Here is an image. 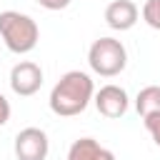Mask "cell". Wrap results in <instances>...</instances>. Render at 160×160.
I'll list each match as a JSON object with an SVG mask.
<instances>
[{
  "instance_id": "cell-12",
  "label": "cell",
  "mask_w": 160,
  "mask_h": 160,
  "mask_svg": "<svg viewBox=\"0 0 160 160\" xmlns=\"http://www.w3.org/2000/svg\"><path fill=\"white\" fill-rule=\"evenodd\" d=\"M10 112H12V108H10V100H8V98L0 92V128H2V125L10 120Z\"/></svg>"
},
{
  "instance_id": "cell-10",
  "label": "cell",
  "mask_w": 160,
  "mask_h": 160,
  "mask_svg": "<svg viewBox=\"0 0 160 160\" xmlns=\"http://www.w3.org/2000/svg\"><path fill=\"white\" fill-rule=\"evenodd\" d=\"M140 15L152 30H160V0H145Z\"/></svg>"
},
{
  "instance_id": "cell-7",
  "label": "cell",
  "mask_w": 160,
  "mask_h": 160,
  "mask_svg": "<svg viewBox=\"0 0 160 160\" xmlns=\"http://www.w3.org/2000/svg\"><path fill=\"white\" fill-rule=\"evenodd\" d=\"M140 18V10L132 0H112L108 8H105V22L108 28L118 30V32H125L130 30Z\"/></svg>"
},
{
  "instance_id": "cell-9",
  "label": "cell",
  "mask_w": 160,
  "mask_h": 160,
  "mask_svg": "<svg viewBox=\"0 0 160 160\" xmlns=\"http://www.w3.org/2000/svg\"><path fill=\"white\" fill-rule=\"evenodd\" d=\"M135 110L140 118H148L152 112H160V85H148L135 98Z\"/></svg>"
},
{
  "instance_id": "cell-13",
  "label": "cell",
  "mask_w": 160,
  "mask_h": 160,
  "mask_svg": "<svg viewBox=\"0 0 160 160\" xmlns=\"http://www.w3.org/2000/svg\"><path fill=\"white\" fill-rule=\"evenodd\" d=\"M45 10H65L70 5V0H38Z\"/></svg>"
},
{
  "instance_id": "cell-2",
  "label": "cell",
  "mask_w": 160,
  "mask_h": 160,
  "mask_svg": "<svg viewBox=\"0 0 160 160\" xmlns=\"http://www.w3.org/2000/svg\"><path fill=\"white\" fill-rule=\"evenodd\" d=\"M0 38H2V42L10 52L25 55V52L35 50V45L40 40V28L25 12L2 10L0 12Z\"/></svg>"
},
{
  "instance_id": "cell-3",
  "label": "cell",
  "mask_w": 160,
  "mask_h": 160,
  "mask_svg": "<svg viewBox=\"0 0 160 160\" xmlns=\"http://www.w3.org/2000/svg\"><path fill=\"white\" fill-rule=\"evenodd\" d=\"M88 65L100 78H115L128 65V50L115 38H98L88 50Z\"/></svg>"
},
{
  "instance_id": "cell-6",
  "label": "cell",
  "mask_w": 160,
  "mask_h": 160,
  "mask_svg": "<svg viewBox=\"0 0 160 160\" xmlns=\"http://www.w3.org/2000/svg\"><path fill=\"white\" fill-rule=\"evenodd\" d=\"M92 102H95L98 112L105 115V118H110V120L122 118V115L128 112V108H130V98H128L125 88L112 85V82H110V85H102V88L92 95Z\"/></svg>"
},
{
  "instance_id": "cell-8",
  "label": "cell",
  "mask_w": 160,
  "mask_h": 160,
  "mask_svg": "<svg viewBox=\"0 0 160 160\" xmlns=\"http://www.w3.org/2000/svg\"><path fill=\"white\" fill-rule=\"evenodd\" d=\"M68 160H115V155L92 138H80L70 145Z\"/></svg>"
},
{
  "instance_id": "cell-1",
  "label": "cell",
  "mask_w": 160,
  "mask_h": 160,
  "mask_svg": "<svg viewBox=\"0 0 160 160\" xmlns=\"http://www.w3.org/2000/svg\"><path fill=\"white\" fill-rule=\"evenodd\" d=\"M95 95V82L88 72L82 70H68L50 90V110L60 118H72V115H80L90 100Z\"/></svg>"
},
{
  "instance_id": "cell-5",
  "label": "cell",
  "mask_w": 160,
  "mask_h": 160,
  "mask_svg": "<svg viewBox=\"0 0 160 160\" xmlns=\"http://www.w3.org/2000/svg\"><path fill=\"white\" fill-rule=\"evenodd\" d=\"M42 85V68L32 60H20L10 70V90L20 98H30Z\"/></svg>"
},
{
  "instance_id": "cell-4",
  "label": "cell",
  "mask_w": 160,
  "mask_h": 160,
  "mask_svg": "<svg viewBox=\"0 0 160 160\" xmlns=\"http://www.w3.org/2000/svg\"><path fill=\"white\" fill-rule=\"evenodd\" d=\"M50 152L48 132L40 128H22L15 135V158L18 160H45Z\"/></svg>"
},
{
  "instance_id": "cell-11",
  "label": "cell",
  "mask_w": 160,
  "mask_h": 160,
  "mask_svg": "<svg viewBox=\"0 0 160 160\" xmlns=\"http://www.w3.org/2000/svg\"><path fill=\"white\" fill-rule=\"evenodd\" d=\"M142 122H145V128H148V132H150L152 142L160 148V112H152V115L142 118Z\"/></svg>"
}]
</instances>
